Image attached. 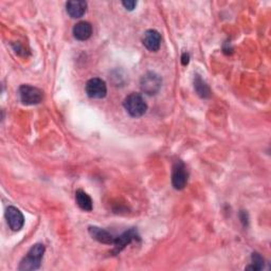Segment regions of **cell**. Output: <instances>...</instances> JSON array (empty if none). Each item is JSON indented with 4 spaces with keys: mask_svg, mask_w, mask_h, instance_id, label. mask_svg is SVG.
I'll list each match as a JSON object with an SVG mask.
<instances>
[{
    "mask_svg": "<svg viewBox=\"0 0 271 271\" xmlns=\"http://www.w3.org/2000/svg\"><path fill=\"white\" fill-rule=\"evenodd\" d=\"M45 250L46 248L43 244H35L34 246H32V248L28 251L27 256L20 262L18 269L22 271L37 270L40 267Z\"/></svg>",
    "mask_w": 271,
    "mask_h": 271,
    "instance_id": "obj_1",
    "label": "cell"
},
{
    "mask_svg": "<svg viewBox=\"0 0 271 271\" xmlns=\"http://www.w3.org/2000/svg\"><path fill=\"white\" fill-rule=\"evenodd\" d=\"M123 106L133 118H140L147 113L148 104L139 93H131L124 99Z\"/></svg>",
    "mask_w": 271,
    "mask_h": 271,
    "instance_id": "obj_2",
    "label": "cell"
},
{
    "mask_svg": "<svg viewBox=\"0 0 271 271\" xmlns=\"http://www.w3.org/2000/svg\"><path fill=\"white\" fill-rule=\"evenodd\" d=\"M19 98L25 105H36L43 101V91L34 86L22 85L18 90Z\"/></svg>",
    "mask_w": 271,
    "mask_h": 271,
    "instance_id": "obj_3",
    "label": "cell"
},
{
    "mask_svg": "<svg viewBox=\"0 0 271 271\" xmlns=\"http://www.w3.org/2000/svg\"><path fill=\"white\" fill-rule=\"evenodd\" d=\"M189 180V172L185 164L181 160H177L173 165L172 184L174 189L183 190Z\"/></svg>",
    "mask_w": 271,
    "mask_h": 271,
    "instance_id": "obj_4",
    "label": "cell"
},
{
    "mask_svg": "<svg viewBox=\"0 0 271 271\" xmlns=\"http://www.w3.org/2000/svg\"><path fill=\"white\" fill-rule=\"evenodd\" d=\"M161 77L155 72H148L142 76L140 82L141 90L149 95H154L158 93V91L161 88Z\"/></svg>",
    "mask_w": 271,
    "mask_h": 271,
    "instance_id": "obj_5",
    "label": "cell"
},
{
    "mask_svg": "<svg viewBox=\"0 0 271 271\" xmlns=\"http://www.w3.org/2000/svg\"><path fill=\"white\" fill-rule=\"evenodd\" d=\"M86 93L91 99H103L107 94V86L102 78H90L85 86Z\"/></svg>",
    "mask_w": 271,
    "mask_h": 271,
    "instance_id": "obj_6",
    "label": "cell"
},
{
    "mask_svg": "<svg viewBox=\"0 0 271 271\" xmlns=\"http://www.w3.org/2000/svg\"><path fill=\"white\" fill-rule=\"evenodd\" d=\"M6 218L9 227L15 231H20L25 225V217L23 213L13 205H10L6 211Z\"/></svg>",
    "mask_w": 271,
    "mask_h": 271,
    "instance_id": "obj_7",
    "label": "cell"
},
{
    "mask_svg": "<svg viewBox=\"0 0 271 271\" xmlns=\"http://www.w3.org/2000/svg\"><path fill=\"white\" fill-rule=\"evenodd\" d=\"M143 45L152 52L158 51L161 46L160 33L156 30H148L144 33V36H143Z\"/></svg>",
    "mask_w": 271,
    "mask_h": 271,
    "instance_id": "obj_8",
    "label": "cell"
},
{
    "mask_svg": "<svg viewBox=\"0 0 271 271\" xmlns=\"http://www.w3.org/2000/svg\"><path fill=\"white\" fill-rule=\"evenodd\" d=\"M139 237L137 231L135 229H130L129 231H125L120 236H117L115 240V253H120L123 249L126 248L127 245H130L134 241H136Z\"/></svg>",
    "mask_w": 271,
    "mask_h": 271,
    "instance_id": "obj_9",
    "label": "cell"
},
{
    "mask_svg": "<svg viewBox=\"0 0 271 271\" xmlns=\"http://www.w3.org/2000/svg\"><path fill=\"white\" fill-rule=\"evenodd\" d=\"M88 231H89L90 235L92 236V238H94V240L98 241L99 243L106 244V245H114L115 244L116 237L102 228L91 226L88 228Z\"/></svg>",
    "mask_w": 271,
    "mask_h": 271,
    "instance_id": "obj_10",
    "label": "cell"
},
{
    "mask_svg": "<svg viewBox=\"0 0 271 271\" xmlns=\"http://www.w3.org/2000/svg\"><path fill=\"white\" fill-rule=\"evenodd\" d=\"M73 36L77 40H87L92 34V26L88 22H81L73 27Z\"/></svg>",
    "mask_w": 271,
    "mask_h": 271,
    "instance_id": "obj_11",
    "label": "cell"
},
{
    "mask_svg": "<svg viewBox=\"0 0 271 271\" xmlns=\"http://www.w3.org/2000/svg\"><path fill=\"white\" fill-rule=\"evenodd\" d=\"M66 10L71 18H79L86 13L87 3L86 2H68L66 4Z\"/></svg>",
    "mask_w": 271,
    "mask_h": 271,
    "instance_id": "obj_12",
    "label": "cell"
},
{
    "mask_svg": "<svg viewBox=\"0 0 271 271\" xmlns=\"http://www.w3.org/2000/svg\"><path fill=\"white\" fill-rule=\"evenodd\" d=\"M75 201L83 211L86 212L92 211L93 209L92 199L86 192H84L83 190H77L75 192Z\"/></svg>",
    "mask_w": 271,
    "mask_h": 271,
    "instance_id": "obj_13",
    "label": "cell"
},
{
    "mask_svg": "<svg viewBox=\"0 0 271 271\" xmlns=\"http://www.w3.org/2000/svg\"><path fill=\"white\" fill-rule=\"evenodd\" d=\"M194 88L200 98H203V99L210 98L211 90L209 86L205 84V82L199 75H196V77L194 78Z\"/></svg>",
    "mask_w": 271,
    "mask_h": 271,
    "instance_id": "obj_14",
    "label": "cell"
},
{
    "mask_svg": "<svg viewBox=\"0 0 271 271\" xmlns=\"http://www.w3.org/2000/svg\"><path fill=\"white\" fill-rule=\"evenodd\" d=\"M252 265L248 266L247 269L251 270H262L264 268V259L262 258L261 254L254 252L252 254Z\"/></svg>",
    "mask_w": 271,
    "mask_h": 271,
    "instance_id": "obj_15",
    "label": "cell"
},
{
    "mask_svg": "<svg viewBox=\"0 0 271 271\" xmlns=\"http://www.w3.org/2000/svg\"><path fill=\"white\" fill-rule=\"evenodd\" d=\"M122 5L126 10L133 11L137 6V2H134V0H127V2H123Z\"/></svg>",
    "mask_w": 271,
    "mask_h": 271,
    "instance_id": "obj_16",
    "label": "cell"
},
{
    "mask_svg": "<svg viewBox=\"0 0 271 271\" xmlns=\"http://www.w3.org/2000/svg\"><path fill=\"white\" fill-rule=\"evenodd\" d=\"M190 61V55L189 53H183L181 56V64L183 66H186Z\"/></svg>",
    "mask_w": 271,
    "mask_h": 271,
    "instance_id": "obj_17",
    "label": "cell"
}]
</instances>
